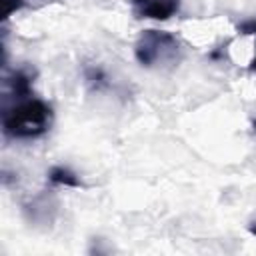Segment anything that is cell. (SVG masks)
Returning a JSON list of instances; mask_svg holds the SVG:
<instances>
[{
    "label": "cell",
    "mask_w": 256,
    "mask_h": 256,
    "mask_svg": "<svg viewBox=\"0 0 256 256\" xmlns=\"http://www.w3.org/2000/svg\"><path fill=\"white\" fill-rule=\"evenodd\" d=\"M54 122L52 106L42 98H22L2 104V134L10 140H36Z\"/></svg>",
    "instance_id": "6da1fadb"
},
{
    "label": "cell",
    "mask_w": 256,
    "mask_h": 256,
    "mask_svg": "<svg viewBox=\"0 0 256 256\" xmlns=\"http://www.w3.org/2000/svg\"><path fill=\"white\" fill-rule=\"evenodd\" d=\"M182 0H132V8L140 18L168 20L178 14Z\"/></svg>",
    "instance_id": "3957f363"
},
{
    "label": "cell",
    "mask_w": 256,
    "mask_h": 256,
    "mask_svg": "<svg viewBox=\"0 0 256 256\" xmlns=\"http://www.w3.org/2000/svg\"><path fill=\"white\" fill-rule=\"evenodd\" d=\"M134 56L144 68H160L170 70L176 68L184 58V48L180 40L164 30H144L136 38Z\"/></svg>",
    "instance_id": "7a4b0ae2"
},
{
    "label": "cell",
    "mask_w": 256,
    "mask_h": 256,
    "mask_svg": "<svg viewBox=\"0 0 256 256\" xmlns=\"http://www.w3.org/2000/svg\"><path fill=\"white\" fill-rule=\"evenodd\" d=\"M32 84H34V74H30L26 68L12 70L8 76H4V90H6L4 92V104L34 96Z\"/></svg>",
    "instance_id": "277c9868"
},
{
    "label": "cell",
    "mask_w": 256,
    "mask_h": 256,
    "mask_svg": "<svg viewBox=\"0 0 256 256\" xmlns=\"http://www.w3.org/2000/svg\"><path fill=\"white\" fill-rule=\"evenodd\" d=\"M56 210L58 204L50 194H40L32 198L28 204H24V212L28 214V220L36 224H50L56 216Z\"/></svg>",
    "instance_id": "5b68a950"
},
{
    "label": "cell",
    "mask_w": 256,
    "mask_h": 256,
    "mask_svg": "<svg viewBox=\"0 0 256 256\" xmlns=\"http://www.w3.org/2000/svg\"><path fill=\"white\" fill-rule=\"evenodd\" d=\"M238 32L254 36V56H252V60H250V70L256 72V20H248V22L240 24V26H238Z\"/></svg>",
    "instance_id": "ba28073f"
},
{
    "label": "cell",
    "mask_w": 256,
    "mask_h": 256,
    "mask_svg": "<svg viewBox=\"0 0 256 256\" xmlns=\"http://www.w3.org/2000/svg\"><path fill=\"white\" fill-rule=\"evenodd\" d=\"M46 176H48V182L56 184V186H66V188H80L82 186L78 174L74 170H70L68 166H52Z\"/></svg>",
    "instance_id": "8992f818"
},
{
    "label": "cell",
    "mask_w": 256,
    "mask_h": 256,
    "mask_svg": "<svg viewBox=\"0 0 256 256\" xmlns=\"http://www.w3.org/2000/svg\"><path fill=\"white\" fill-rule=\"evenodd\" d=\"M86 82L94 88V90H102V88H106L108 86V82H106V74L102 72V68H96V66H90V68H86Z\"/></svg>",
    "instance_id": "52a82bcc"
},
{
    "label": "cell",
    "mask_w": 256,
    "mask_h": 256,
    "mask_svg": "<svg viewBox=\"0 0 256 256\" xmlns=\"http://www.w3.org/2000/svg\"><path fill=\"white\" fill-rule=\"evenodd\" d=\"M248 230H250V234H254V236H256V220H252V222L248 224Z\"/></svg>",
    "instance_id": "30bf717a"
},
{
    "label": "cell",
    "mask_w": 256,
    "mask_h": 256,
    "mask_svg": "<svg viewBox=\"0 0 256 256\" xmlns=\"http://www.w3.org/2000/svg\"><path fill=\"white\" fill-rule=\"evenodd\" d=\"M20 8H24V0H4V20L10 18Z\"/></svg>",
    "instance_id": "9c48e42d"
}]
</instances>
